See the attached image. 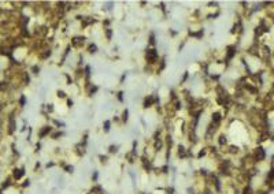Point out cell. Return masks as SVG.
Segmentation results:
<instances>
[{"mask_svg": "<svg viewBox=\"0 0 274 194\" xmlns=\"http://www.w3.org/2000/svg\"><path fill=\"white\" fill-rule=\"evenodd\" d=\"M117 97H118V100H119V101H124V92H118Z\"/></svg>", "mask_w": 274, "mask_h": 194, "instance_id": "22", "label": "cell"}, {"mask_svg": "<svg viewBox=\"0 0 274 194\" xmlns=\"http://www.w3.org/2000/svg\"><path fill=\"white\" fill-rule=\"evenodd\" d=\"M99 159H100V164H108V156H99Z\"/></svg>", "mask_w": 274, "mask_h": 194, "instance_id": "18", "label": "cell"}, {"mask_svg": "<svg viewBox=\"0 0 274 194\" xmlns=\"http://www.w3.org/2000/svg\"><path fill=\"white\" fill-rule=\"evenodd\" d=\"M19 102H21V105H23V104H25V97H23V96L21 97V101H19Z\"/></svg>", "mask_w": 274, "mask_h": 194, "instance_id": "27", "label": "cell"}, {"mask_svg": "<svg viewBox=\"0 0 274 194\" xmlns=\"http://www.w3.org/2000/svg\"><path fill=\"white\" fill-rule=\"evenodd\" d=\"M90 194H104V190H103V187L100 185H95L92 186V189L89 190Z\"/></svg>", "mask_w": 274, "mask_h": 194, "instance_id": "7", "label": "cell"}, {"mask_svg": "<svg viewBox=\"0 0 274 194\" xmlns=\"http://www.w3.org/2000/svg\"><path fill=\"white\" fill-rule=\"evenodd\" d=\"M73 100H70V98H67V107H69V108H71V107H73Z\"/></svg>", "mask_w": 274, "mask_h": 194, "instance_id": "24", "label": "cell"}, {"mask_svg": "<svg viewBox=\"0 0 274 194\" xmlns=\"http://www.w3.org/2000/svg\"><path fill=\"white\" fill-rule=\"evenodd\" d=\"M63 135V133L62 131H55V133H52L51 134V137H52V140H59Z\"/></svg>", "mask_w": 274, "mask_h": 194, "instance_id": "17", "label": "cell"}, {"mask_svg": "<svg viewBox=\"0 0 274 194\" xmlns=\"http://www.w3.org/2000/svg\"><path fill=\"white\" fill-rule=\"evenodd\" d=\"M56 94H58V97H59V98H67V94H66L65 92H63V90H58Z\"/></svg>", "mask_w": 274, "mask_h": 194, "instance_id": "20", "label": "cell"}, {"mask_svg": "<svg viewBox=\"0 0 274 194\" xmlns=\"http://www.w3.org/2000/svg\"><path fill=\"white\" fill-rule=\"evenodd\" d=\"M158 102H159V98H158L156 96H154V94H148V96L144 98L143 107H144V108H151V107L156 105Z\"/></svg>", "mask_w": 274, "mask_h": 194, "instance_id": "2", "label": "cell"}, {"mask_svg": "<svg viewBox=\"0 0 274 194\" xmlns=\"http://www.w3.org/2000/svg\"><path fill=\"white\" fill-rule=\"evenodd\" d=\"M165 67H166V60H165V59H162V60L159 62V64H158V73H160Z\"/></svg>", "mask_w": 274, "mask_h": 194, "instance_id": "14", "label": "cell"}, {"mask_svg": "<svg viewBox=\"0 0 274 194\" xmlns=\"http://www.w3.org/2000/svg\"><path fill=\"white\" fill-rule=\"evenodd\" d=\"M222 120H224V115H222L219 111H215V112H212V115H211V123L217 124V126H221Z\"/></svg>", "mask_w": 274, "mask_h": 194, "instance_id": "5", "label": "cell"}, {"mask_svg": "<svg viewBox=\"0 0 274 194\" xmlns=\"http://www.w3.org/2000/svg\"><path fill=\"white\" fill-rule=\"evenodd\" d=\"M47 109H48V112H52L54 111V104H48L47 105Z\"/></svg>", "mask_w": 274, "mask_h": 194, "instance_id": "23", "label": "cell"}, {"mask_svg": "<svg viewBox=\"0 0 274 194\" xmlns=\"http://www.w3.org/2000/svg\"><path fill=\"white\" fill-rule=\"evenodd\" d=\"M121 118H122V122H124V123H125V122H128V119H129V111L125 109L124 112H122V116Z\"/></svg>", "mask_w": 274, "mask_h": 194, "instance_id": "16", "label": "cell"}, {"mask_svg": "<svg viewBox=\"0 0 274 194\" xmlns=\"http://www.w3.org/2000/svg\"><path fill=\"white\" fill-rule=\"evenodd\" d=\"M104 34H106L107 41H110L111 38H113V29H111V27H104Z\"/></svg>", "mask_w": 274, "mask_h": 194, "instance_id": "9", "label": "cell"}, {"mask_svg": "<svg viewBox=\"0 0 274 194\" xmlns=\"http://www.w3.org/2000/svg\"><path fill=\"white\" fill-rule=\"evenodd\" d=\"M108 153H110V154L118 153V145H110V146H108Z\"/></svg>", "mask_w": 274, "mask_h": 194, "instance_id": "12", "label": "cell"}, {"mask_svg": "<svg viewBox=\"0 0 274 194\" xmlns=\"http://www.w3.org/2000/svg\"><path fill=\"white\" fill-rule=\"evenodd\" d=\"M51 133H52V127H51V126H44V127L40 130L38 135H40V138H44V137H47V135H49Z\"/></svg>", "mask_w": 274, "mask_h": 194, "instance_id": "6", "label": "cell"}, {"mask_svg": "<svg viewBox=\"0 0 274 194\" xmlns=\"http://www.w3.org/2000/svg\"><path fill=\"white\" fill-rule=\"evenodd\" d=\"M86 86L89 88V90H88V94H89V96H92V94H95V93H96L97 90H99V88H97L96 85H89V84H86Z\"/></svg>", "mask_w": 274, "mask_h": 194, "instance_id": "8", "label": "cell"}, {"mask_svg": "<svg viewBox=\"0 0 274 194\" xmlns=\"http://www.w3.org/2000/svg\"><path fill=\"white\" fill-rule=\"evenodd\" d=\"M38 71H40V69H38L37 66H34V67H33V73H34V74H38Z\"/></svg>", "mask_w": 274, "mask_h": 194, "instance_id": "26", "label": "cell"}, {"mask_svg": "<svg viewBox=\"0 0 274 194\" xmlns=\"http://www.w3.org/2000/svg\"><path fill=\"white\" fill-rule=\"evenodd\" d=\"M149 45H155V36H154V33H151V36H149Z\"/></svg>", "mask_w": 274, "mask_h": 194, "instance_id": "21", "label": "cell"}, {"mask_svg": "<svg viewBox=\"0 0 274 194\" xmlns=\"http://www.w3.org/2000/svg\"><path fill=\"white\" fill-rule=\"evenodd\" d=\"M51 53H52V51H51V48H48V49H45V52H43V53L40 55V58H41V59H47V58L51 56Z\"/></svg>", "mask_w": 274, "mask_h": 194, "instance_id": "13", "label": "cell"}, {"mask_svg": "<svg viewBox=\"0 0 274 194\" xmlns=\"http://www.w3.org/2000/svg\"><path fill=\"white\" fill-rule=\"evenodd\" d=\"M225 53H226V63H229L232 59L236 56V53H237V48H236V45H229V47H226V51H225Z\"/></svg>", "mask_w": 274, "mask_h": 194, "instance_id": "4", "label": "cell"}, {"mask_svg": "<svg viewBox=\"0 0 274 194\" xmlns=\"http://www.w3.org/2000/svg\"><path fill=\"white\" fill-rule=\"evenodd\" d=\"M23 176V169H14V178L15 179H21V178Z\"/></svg>", "mask_w": 274, "mask_h": 194, "instance_id": "11", "label": "cell"}, {"mask_svg": "<svg viewBox=\"0 0 274 194\" xmlns=\"http://www.w3.org/2000/svg\"><path fill=\"white\" fill-rule=\"evenodd\" d=\"M63 169H65L66 172H69V174H73L74 172V167H73V165H67L66 164L65 167H63Z\"/></svg>", "mask_w": 274, "mask_h": 194, "instance_id": "19", "label": "cell"}, {"mask_svg": "<svg viewBox=\"0 0 274 194\" xmlns=\"http://www.w3.org/2000/svg\"><path fill=\"white\" fill-rule=\"evenodd\" d=\"M110 126H111V122L110 120H106L104 123H103V130H104V133H108L110 131Z\"/></svg>", "mask_w": 274, "mask_h": 194, "instance_id": "15", "label": "cell"}, {"mask_svg": "<svg viewBox=\"0 0 274 194\" xmlns=\"http://www.w3.org/2000/svg\"><path fill=\"white\" fill-rule=\"evenodd\" d=\"M145 60L148 63V66H154L156 64L158 60H159V53L155 48H148L145 51Z\"/></svg>", "mask_w": 274, "mask_h": 194, "instance_id": "1", "label": "cell"}, {"mask_svg": "<svg viewBox=\"0 0 274 194\" xmlns=\"http://www.w3.org/2000/svg\"><path fill=\"white\" fill-rule=\"evenodd\" d=\"M85 40H86V38L84 37V36H74V37L71 38V47H74V48L80 49V48H82V47H84Z\"/></svg>", "mask_w": 274, "mask_h": 194, "instance_id": "3", "label": "cell"}, {"mask_svg": "<svg viewBox=\"0 0 274 194\" xmlns=\"http://www.w3.org/2000/svg\"><path fill=\"white\" fill-rule=\"evenodd\" d=\"M97 52V45L96 44H89L88 45V53H96Z\"/></svg>", "mask_w": 274, "mask_h": 194, "instance_id": "10", "label": "cell"}, {"mask_svg": "<svg viewBox=\"0 0 274 194\" xmlns=\"http://www.w3.org/2000/svg\"><path fill=\"white\" fill-rule=\"evenodd\" d=\"M108 25H110V21H108V19H106V21H103V26L108 27Z\"/></svg>", "mask_w": 274, "mask_h": 194, "instance_id": "25", "label": "cell"}]
</instances>
